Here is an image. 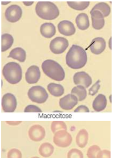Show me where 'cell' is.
Here are the masks:
<instances>
[{"label": "cell", "mask_w": 113, "mask_h": 158, "mask_svg": "<svg viewBox=\"0 0 113 158\" xmlns=\"http://www.w3.org/2000/svg\"><path fill=\"white\" fill-rule=\"evenodd\" d=\"M40 33L44 37L51 38L56 34V27L52 23H45L40 27Z\"/></svg>", "instance_id": "cell-18"}, {"label": "cell", "mask_w": 113, "mask_h": 158, "mask_svg": "<svg viewBox=\"0 0 113 158\" xmlns=\"http://www.w3.org/2000/svg\"><path fill=\"white\" fill-rule=\"evenodd\" d=\"M100 80H97V82L89 89V95L94 96L98 92L100 88Z\"/></svg>", "instance_id": "cell-33"}, {"label": "cell", "mask_w": 113, "mask_h": 158, "mask_svg": "<svg viewBox=\"0 0 113 158\" xmlns=\"http://www.w3.org/2000/svg\"><path fill=\"white\" fill-rule=\"evenodd\" d=\"M106 46L105 40L102 37H97L93 40L89 48L92 53L99 55L104 51Z\"/></svg>", "instance_id": "cell-14"}, {"label": "cell", "mask_w": 113, "mask_h": 158, "mask_svg": "<svg viewBox=\"0 0 113 158\" xmlns=\"http://www.w3.org/2000/svg\"><path fill=\"white\" fill-rule=\"evenodd\" d=\"M28 96L32 102L38 104L45 103L49 98L48 94L46 89L39 85L31 88L28 91Z\"/></svg>", "instance_id": "cell-5"}, {"label": "cell", "mask_w": 113, "mask_h": 158, "mask_svg": "<svg viewBox=\"0 0 113 158\" xmlns=\"http://www.w3.org/2000/svg\"><path fill=\"white\" fill-rule=\"evenodd\" d=\"M6 123L9 125L17 126L21 123V121H7Z\"/></svg>", "instance_id": "cell-36"}, {"label": "cell", "mask_w": 113, "mask_h": 158, "mask_svg": "<svg viewBox=\"0 0 113 158\" xmlns=\"http://www.w3.org/2000/svg\"><path fill=\"white\" fill-rule=\"evenodd\" d=\"M7 158H22V154L20 150L16 148H13L8 152Z\"/></svg>", "instance_id": "cell-31"}, {"label": "cell", "mask_w": 113, "mask_h": 158, "mask_svg": "<svg viewBox=\"0 0 113 158\" xmlns=\"http://www.w3.org/2000/svg\"><path fill=\"white\" fill-rule=\"evenodd\" d=\"M2 106L4 112H14L15 111L17 106L16 98L11 93H8L5 94L2 97Z\"/></svg>", "instance_id": "cell-8"}, {"label": "cell", "mask_w": 113, "mask_h": 158, "mask_svg": "<svg viewBox=\"0 0 113 158\" xmlns=\"http://www.w3.org/2000/svg\"><path fill=\"white\" fill-rule=\"evenodd\" d=\"M55 148L49 142H45L41 144L39 148L40 155L44 158H49L54 153Z\"/></svg>", "instance_id": "cell-21"}, {"label": "cell", "mask_w": 113, "mask_h": 158, "mask_svg": "<svg viewBox=\"0 0 113 158\" xmlns=\"http://www.w3.org/2000/svg\"><path fill=\"white\" fill-rule=\"evenodd\" d=\"M31 158H39V157H37V156H35V157H33Z\"/></svg>", "instance_id": "cell-39"}, {"label": "cell", "mask_w": 113, "mask_h": 158, "mask_svg": "<svg viewBox=\"0 0 113 158\" xmlns=\"http://www.w3.org/2000/svg\"><path fill=\"white\" fill-rule=\"evenodd\" d=\"M8 57L18 60L21 62H24L26 60V52L22 48H15L10 52Z\"/></svg>", "instance_id": "cell-22"}, {"label": "cell", "mask_w": 113, "mask_h": 158, "mask_svg": "<svg viewBox=\"0 0 113 158\" xmlns=\"http://www.w3.org/2000/svg\"><path fill=\"white\" fill-rule=\"evenodd\" d=\"M89 140V134L86 129H81L76 137V143L77 146L81 148L86 147Z\"/></svg>", "instance_id": "cell-19"}, {"label": "cell", "mask_w": 113, "mask_h": 158, "mask_svg": "<svg viewBox=\"0 0 113 158\" xmlns=\"http://www.w3.org/2000/svg\"><path fill=\"white\" fill-rule=\"evenodd\" d=\"M98 10L101 12L104 17H107L110 14L111 9L110 6L105 2H100L96 4L92 10Z\"/></svg>", "instance_id": "cell-26"}, {"label": "cell", "mask_w": 113, "mask_h": 158, "mask_svg": "<svg viewBox=\"0 0 113 158\" xmlns=\"http://www.w3.org/2000/svg\"><path fill=\"white\" fill-rule=\"evenodd\" d=\"M42 68L45 74L53 80L61 81L65 78L64 69L59 64L53 60H45L42 63Z\"/></svg>", "instance_id": "cell-3"}, {"label": "cell", "mask_w": 113, "mask_h": 158, "mask_svg": "<svg viewBox=\"0 0 113 158\" xmlns=\"http://www.w3.org/2000/svg\"><path fill=\"white\" fill-rule=\"evenodd\" d=\"M72 141V136L67 130L58 131L54 134L53 137V142L60 148H68L70 146Z\"/></svg>", "instance_id": "cell-6"}, {"label": "cell", "mask_w": 113, "mask_h": 158, "mask_svg": "<svg viewBox=\"0 0 113 158\" xmlns=\"http://www.w3.org/2000/svg\"><path fill=\"white\" fill-rule=\"evenodd\" d=\"M97 158H110V151L106 149L100 151Z\"/></svg>", "instance_id": "cell-34"}, {"label": "cell", "mask_w": 113, "mask_h": 158, "mask_svg": "<svg viewBox=\"0 0 113 158\" xmlns=\"http://www.w3.org/2000/svg\"><path fill=\"white\" fill-rule=\"evenodd\" d=\"M68 46V41L66 39L61 37H57L51 40L49 48L53 53L61 54L66 51Z\"/></svg>", "instance_id": "cell-7"}, {"label": "cell", "mask_w": 113, "mask_h": 158, "mask_svg": "<svg viewBox=\"0 0 113 158\" xmlns=\"http://www.w3.org/2000/svg\"><path fill=\"white\" fill-rule=\"evenodd\" d=\"M35 10L37 15L44 20H54L60 14L56 5L50 2H39L37 4Z\"/></svg>", "instance_id": "cell-2"}, {"label": "cell", "mask_w": 113, "mask_h": 158, "mask_svg": "<svg viewBox=\"0 0 113 158\" xmlns=\"http://www.w3.org/2000/svg\"><path fill=\"white\" fill-rule=\"evenodd\" d=\"M68 6L72 9L77 10H84L90 5L89 2H68Z\"/></svg>", "instance_id": "cell-27"}, {"label": "cell", "mask_w": 113, "mask_h": 158, "mask_svg": "<svg viewBox=\"0 0 113 158\" xmlns=\"http://www.w3.org/2000/svg\"><path fill=\"white\" fill-rule=\"evenodd\" d=\"M6 19L10 23H14L20 20L22 15L21 8L17 5H11L5 12Z\"/></svg>", "instance_id": "cell-10"}, {"label": "cell", "mask_w": 113, "mask_h": 158, "mask_svg": "<svg viewBox=\"0 0 113 158\" xmlns=\"http://www.w3.org/2000/svg\"><path fill=\"white\" fill-rule=\"evenodd\" d=\"M23 3L25 5V6H29L33 5L34 3V2H23Z\"/></svg>", "instance_id": "cell-37"}, {"label": "cell", "mask_w": 113, "mask_h": 158, "mask_svg": "<svg viewBox=\"0 0 113 158\" xmlns=\"http://www.w3.org/2000/svg\"><path fill=\"white\" fill-rule=\"evenodd\" d=\"M28 136L32 141L39 142L42 141L46 135L45 128L39 124L32 126L28 130Z\"/></svg>", "instance_id": "cell-9"}, {"label": "cell", "mask_w": 113, "mask_h": 158, "mask_svg": "<svg viewBox=\"0 0 113 158\" xmlns=\"http://www.w3.org/2000/svg\"><path fill=\"white\" fill-rule=\"evenodd\" d=\"M76 23L80 30H85L90 26L89 17L85 13L80 14L76 18Z\"/></svg>", "instance_id": "cell-20"}, {"label": "cell", "mask_w": 113, "mask_h": 158, "mask_svg": "<svg viewBox=\"0 0 113 158\" xmlns=\"http://www.w3.org/2000/svg\"><path fill=\"white\" fill-rule=\"evenodd\" d=\"M66 60L67 65L72 69H81L87 63V53L82 47L73 45L67 53Z\"/></svg>", "instance_id": "cell-1"}, {"label": "cell", "mask_w": 113, "mask_h": 158, "mask_svg": "<svg viewBox=\"0 0 113 158\" xmlns=\"http://www.w3.org/2000/svg\"><path fill=\"white\" fill-rule=\"evenodd\" d=\"M24 112L25 113H41L42 110L39 107L35 105H28L25 108Z\"/></svg>", "instance_id": "cell-32"}, {"label": "cell", "mask_w": 113, "mask_h": 158, "mask_svg": "<svg viewBox=\"0 0 113 158\" xmlns=\"http://www.w3.org/2000/svg\"><path fill=\"white\" fill-rule=\"evenodd\" d=\"M50 128L52 133L55 134L60 130H67V126L63 121H55L51 123Z\"/></svg>", "instance_id": "cell-28"}, {"label": "cell", "mask_w": 113, "mask_h": 158, "mask_svg": "<svg viewBox=\"0 0 113 158\" xmlns=\"http://www.w3.org/2000/svg\"><path fill=\"white\" fill-rule=\"evenodd\" d=\"M14 38L9 34H4L2 35V52H4L10 48L13 44Z\"/></svg>", "instance_id": "cell-24"}, {"label": "cell", "mask_w": 113, "mask_h": 158, "mask_svg": "<svg viewBox=\"0 0 113 158\" xmlns=\"http://www.w3.org/2000/svg\"><path fill=\"white\" fill-rule=\"evenodd\" d=\"M90 14L92 27L95 30L102 29L104 26L105 20L102 13L98 10H93L91 11Z\"/></svg>", "instance_id": "cell-16"}, {"label": "cell", "mask_w": 113, "mask_h": 158, "mask_svg": "<svg viewBox=\"0 0 113 158\" xmlns=\"http://www.w3.org/2000/svg\"><path fill=\"white\" fill-rule=\"evenodd\" d=\"M107 105V100L104 95L99 94L92 103V108L95 112L102 111L106 108Z\"/></svg>", "instance_id": "cell-17"}, {"label": "cell", "mask_w": 113, "mask_h": 158, "mask_svg": "<svg viewBox=\"0 0 113 158\" xmlns=\"http://www.w3.org/2000/svg\"><path fill=\"white\" fill-rule=\"evenodd\" d=\"M47 89L50 94L54 97H61L64 93V87L60 84L50 83L48 85Z\"/></svg>", "instance_id": "cell-23"}, {"label": "cell", "mask_w": 113, "mask_h": 158, "mask_svg": "<svg viewBox=\"0 0 113 158\" xmlns=\"http://www.w3.org/2000/svg\"><path fill=\"white\" fill-rule=\"evenodd\" d=\"M59 32L67 36H70L74 35L76 29L74 25L72 22L68 21H61L58 25Z\"/></svg>", "instance_id": "cell-15"}, {"label": "cell", "mask_w": 113, "mask_h": 158, "mask_svg": "<svg viewBox=\"0 0 113 158\" xmlns=\"http://www.w3.org/2000/svg\"><path fill=\"white\" fill-rule=\"evenodd\" d=\"M71 94L76 96L79 101H82L86 98L87 93L84 87L78 85L72 89Z\"/></svg>", "instance_id": "cell-25"}, {"label": "cell", "mask_w": 113, "mask_h": 158, "mask_svg": "<svg viewBox=\"0 0 113 158\" xmlns=\"http://www.w3.org/2000/svg\"><path fill=\"white\" fill-rule=\"evenodd\" d=\"M40 76L41 73L39 67L36 65H32L25 73V80L28 84H36L40 79Z\"/></svg>", "instance_id": "cell-13"}, {"label": "cell", "mask_w": 113, "mask_h": 158, "mask_svg": "<svg viewBox=\"0 0 113 158\" xmlns=\"http://www.w3.org/2000/svg\"><path fill=\"white\" fill-rule=\"evenodd\" d=\"M101 150L99 146L96 145H92L87 150V157L88 158H97V155Z\"/></svg>", "instance_id": "cell-29"}, {"label": "cell", "mask_w": 113, "mask_h": 158, "mask_svg": "<svg viewBox=\"0 0 113 158\" xmlns=\"http://www.w3.org/2000/svg\"><path fill=\"white\" fill-rule=\"evenodd\" d=\"M78 101L76 96L72 94H68L60 100V107L65 110H70L77 105Z\"/></svg>", "instance_id": "cell-11"}, {"label": "cell", "mask_w": 113, "mask_h": 158, "mask_svg": "<svg viewBox=\"0 0 113 158\" xmlns=\"http://www.w3.org/2000/svg\"><path fill=\"white\" fill-rule=\"evenodd\" d=\"M75 85L82 86L87 88L92 85V78L88 74L84 72H78L74 74L73 78Z\"/></svg>", "instance_id": "cell-12"}, {"label": "cell", "mask_w": 113, "mask_h": 158, "mask_svg": "<svg viewBox=\"0 0 113 158\" xmlns=\"http://www.w3.org/2000/svg\"><path fill=\"white\" fill-rule=\"evenodd\" d=\"M2 74L5 79L13 85L18 84L22 77L21 65L14 62L8 63L3 67Z\"/></svg>", "instance_id": "cell-4"}, {"label": "cell", "mask_w": 113, "mask_h": 158, "mask_svg": "<svg viewBox=\"0 0 113 158\" xmlns=\"http://www.w3.org/2000/svg\"><path fill=\"white\" fill-rule=\"evenodd\" d=\"M74 112L75 113H81L85 112L88 113L90 112L89 108L85 106V105H80L78 106L76 109L74 110Z\"/></svg>", "instance_id": "cell-35"}, {"label": "cell", "mask_w": 113, "mask_h": 158, "mask_svg": "<svg viewBox=\"0 0 113 158\" xmlns=\"http://www.w3.org/2000/svg\"><path fill=\"white\" fill-rule=\"evenodd\" d=\"M10 3V2H2V5H7V4H9Z\"/></svg>", "instance_id": "cell-38"}, {"label": "cell", "mask_w": 113, "mask_h": 158, "mask_svg": "<svg viewBox=\"0 0 113 158\" xmlns=\"http://www.w3.org/2000/svg\"><path fill=\"white\" fill-rule=\"evenodd\" d=\"M67 158H84L82 152L77 148H72L69 151Z\"/></svg>", "instance_id": "cell-30"}]
</instances>
